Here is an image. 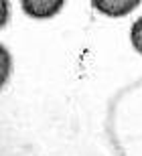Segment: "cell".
Instances as JSON below:
<instances>
[{
	"label": "cell",
	"mask_w": 142,
	"mask_h": 156,
	"mask_svg": "<svg viewBox=\"0 0 142 156\" xmlns=\"http://www.w3.org/2000/svg\"><path fill=\"white\" fill-rule=\"evenodd\" d=\"M23 6H24V12H27V14L43 18V16L55 14L63 6V2H23Z\"/></svg>",
	"instance_id": "cell-1"
},
{
	"label": "cell",
	"mask_w": 142,
	"mask_h": 156,
	"mask_svg": "<svg viewBox=\"0 0 142 156\" xmlns=\"http://www.w3.org/2000/svg\"><path fill=\"white\" fill-rule=\"evenodd\" d=\"M91 6L97 8V10H102L104 14L120 16V14H126V12H130L132 8H136L138 2H102V0H93Z\"/></svg>",
	"instance_id": "cell-2"
},
{
	"label": "cell",
	"mask_w": 142,
	"mask_h": 156,
	"mask_svg": "<svg viewBox=\"0 0 142 156\" xmlns=\"http://www.w3.org/2000/svg\"><path fill=\"white\" fill-rule=\"evenodd\" d=\"M130 39H132V45H134V49H136V51L142 55V16L138 18L134 24H132Z\"/></svg>",
	"instance_id": "cell-3"
}]
</instances>
